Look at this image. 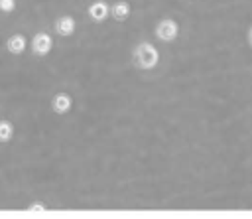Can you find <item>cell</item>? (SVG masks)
Here are the masks:
<instances>
[{
	"label": "cell",
	"mask_w": 252,
	"mask_h": 219,
	"mask_svg": "<svg viewBox=\"0 0 252 219\" xmlns=\"http://www.w3.org/2000/svg\"><path fill=\"white\" fill-rule=\"evenodd\" d=\"M134 61L140 69H154L159 63V51L150 41H140L134 47Z\"/></svg>",
	"instance_id": "1"
},
{
	"label": "cell",
	"mask_w": 252,
	"mask_h": 219,
	"mask_svg": "<svg viewBox=\"0 0 252 219\" xmlns=\"http://www.w3.org/2000/svg\"><path fill=\"white\" fill-rule=\"evenodd\" d=\"M154 34H156V37H158L159 41L169 43V41L177 39V36H179V24H177L173 18H161V20L158 22Z\"/></svg>",
	"instance_id": "2"
},
{
	"label": "cell",
	"mask_w": 252,
	"mask_h": 219,
	"mask_svg": "<svg viewBox=\"0 0 252 219\" xmlns=\"http://www.w3.org/2000/svg\"><path fill=\"white\" fill-rule=\"evenodd\" d=\"M53 49V37L45 32H37L32 37V53L37 57H45Z\"/></svg>",
	"instance_id": "3"
},
{
	"label": "cell",
	"mask_w": 252,
	"mask_h": 219,
	"mask_svg": "<svg viewBox=\"0 0 252 219\" xmlns=\"http://www.w3.org/2000/svg\"><path fill=\"white\" fill-rule=\"evenodd\" d=\"M89 18L93 20V22H96V24H100V22H104L106 18H108V14H110V6L104 2V0H94L91 6H89Z\"/></svg>",
	"instance_id": "4"
},
{
	"label": "cell",
	"mask_w": 252,
	"mask_h": 219,
	"mask_svg": "<svg viewBox=\"0 0 252 219\" xmlns=\"http://www.w3.org/2000/svg\"><path fill=\"white\" fill-rule=\"evenodd\" d=\"M71 107H73V99H71L69 93H55V95H53V99H51V109H53V112H57V114H67V112L71 110Z\"/></svg>",
	"instance_id": "5"
},
{
	"label": "cell",
	"mask_w": 252,
	"mask_h": 219,
	"mask_svg": "<svg viewBox=\"0 0 252 219\" xmlns=\"http://www.w3.org/2000/svg\"><path fill=\"white\" fill-rule=\"evenodd\" d=\"M75 28H77V22H75V18H71V16H59V18L55 20V32H57L59 36H63V37L75 34Z\"/></svg>",
	"instance_id": "6"
},
{
	"label": "cell",
	"mask_w": 252,
	"mask_h": 219,
	"mask_svg": "<svg viewBox=\"0 0 252 219\" xmlns=\"http://www.w3.org/2000/svg\"><path fill=\"white\" fill-rule=\"evenodd\" d=\"M26 45H28V41H26V36H22V34H12V36L6 39V49H8V53H12V55L24 53Z\"/></svg>",
	"instance_id": "7"
},
{
	"label": "cell",
	"mask_w": 252,
	"mask_h": 219,
	"mask_svg": "<svg viewBox=\"0 0 252 219\" xmlns=\"http://www.w3.org/2000/svg\"><path fill=\"white\" fill-rule=\"evenodd\" d=\"M110 14H112L114 20L124 22V20L130 16V4H128L126 0H118V2H114V4L110 6Z\"/></svg>",
	"instance_id": "8"
},
{
	"label": "cell",
	"mask_w": 252,
	"mask_h": 219,
	"mask_svg": "<svg viewBox=\"0 0 252 219\" xmlns=\"http://www.w3.org/2000/svg\"><path fill=\"white\" fill-rule=\"evenodd\" d=\"M14 138V124L6 118L0 120V144H8Z\"/></svg>",
	"instance_id": "9"
},
{
	"label": "cell",
	"mask_w": 252,
	"mask_h": 219,
	"mask_svg": "<svg viewBox=\"0 0 252 219\" xmlns=\"http://www.w3.org/2000/svg\"><path fill=\"white\" fill-rule=\"evenodd\" d=\"M16 10V0H0V12L10 14Z\"/></svg>",
	"instance_id": "10"
},
{
	"label": "cell",
	"mask_w": 252,
	"mask_h": 219,
	"mask_svg": "<svg viewBox=\"0 0 252 219\" xmlns=\"http://www.w3.org/2000/svg\"><path fill=\"white\" fill-rule=\"evenodd\" d=\"M45 211V205L41 201H33L30 207H28V213H43Z\"/></svg>",
	"instance_id": "11"
},
{
	"label": "cell",
	"mask_w": 252,
	"mask_h": 219,
	"mask_svg": "<svg viewBox=\"0 0 252 219\" xmlns=\"http://www.w3.org/2000/svg\"><path fill=\"white\" fill-rule=\"evenodd\" d=\"M246 37H248V43H250V47H252V26H250V30H248Z\"/></svg>",
	"instance_id": "12"
}]
</instances>
